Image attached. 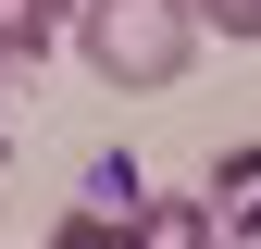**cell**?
<instances>
[{"label": "cell", "instance_id": "cell-1", "mask_svg": "<svg viewBox=\"0 0 261 249\" xmlns=\"http://www.w3.org/2000/svg\"><path fill=\"white\" fill-rule=\"evenodd\" d=\"M75 25H87V62L112 87H174L187 50H199V13L187 0H75Z\"/></svg>", "mask_w": 261, "mask_h": 249}, {"label": "cell", "instance_id": "cell-2", "mask_svg": "<svg viewBox=\"0 0 261 249\" xmlns=\"http://www.w3.org/2000/svg\"><path fill=\"white\" fill-rule=\"evenodd\" d=\"M50 249H212V212L199 200H75Z\"/></svg>", "mask_w": 261, "mask_h": 249}, {"label": "cell", "instance_id": "cell-3", "mask_svg": "<svg viewBox=\"0 0 261 249\" xmlns=\"http://www.w3.org/2000/svg\"><path fill=\"white\" fill-rule=\"evenodd\" d=\"M199 212H212V225H237V237H261V150H224L212 187H199Z\"/></svg>", "mask_w": 261, "mask_h": 249}, {"label": "cell", "instance_id": "cell-4", "mask_svg": "<svg viewBox=\"0 0 261 249\" xmlns=\"http://www.w3.org/2000/svg\"><path fill=\"white\" fill-rule=\"evenodd\" d=\"M62 25H75V0H0V62H38V50H62Z\"/></svg>", "mask_w": 261, "mask_h": 249}, {"label": "cell", "instance_id": "cell-5", "mask_svg": "<svg viewBox=\"0 0 261 249\" xmlns=\"http://www.w3.org/2000/svg\"><path fill=\"white\" fill-rule=\"evenodd\" d=\"M199 13V38H261V0H187Z\"/></svg>", "mask_w": 261, "mask_h": 249}]
</instances>
